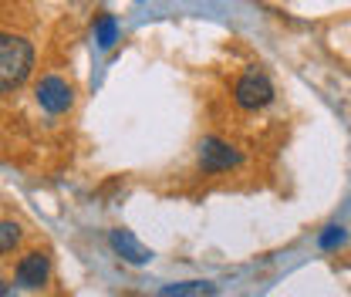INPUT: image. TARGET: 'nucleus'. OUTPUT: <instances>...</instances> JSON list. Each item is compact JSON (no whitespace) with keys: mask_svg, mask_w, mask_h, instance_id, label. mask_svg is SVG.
I'll return each instance as SVG.
<instances>
[{"mask_svg":"<svg viewBox=\"0 0 351 297\" xmlns=\"http://www.w3.org/2000/svg\"><path fill=\"white\" fill-rule=\"evenodd\" d=\"M243 163V156L226 145L223 139H203L199 142V169L203 172H230Z\"/></svg>","mask_w":351,"mask_h":297,"instance_id":"obj_3","label":"nucleus"},{"mask_svg":"<svg viewBox=\"0 0 351 297\" xmlns=\"http://www.w3.org/2000/svg\"><path fill=\"white\" fill-rule=\"evenodd\" d=\"M34 98H38V105H41L44 112H51V115H61V112H68V108H71V102H75V91H71V85H68L64 78H58V75H47L41 85L34 88Z\"/></svg>","mask_w":351,"mask_h":297,"instance_id":"obj_4","label":"nucleus"},{"mask_svg":"<svg viewBox=\"0 0 351 297\" xmlns=\"http://www.w3.org/2000/svg\"><path fill=\"white\" fill-rule=\"evenodd\" d=\"M233 98H237V105L240 108H247V112H257V108H267L270 102H274V85L267 82V75L261 71H250V75H243L237 88H233Z\"/></svg>","mask_w":351,"mask_h":297,"instance_id":"obj_2","label":"nucleus"},{"mask_svg":"<svg viewBox=\"0 0 351 297\" xmlns=\"http://www.w3.org/2000/svg\"><path fill=\"white\" fill-rule=\"evenodd\" d=\"M159 297H217V284L210 281H179V284H166Z\"/></svg>","mask_w":351,"mask_h":297,"instance_id":"obj_7","label":"nucleus"},{"mask_svg":"<svg viewBox=\"0 0 351 297\" xmlns=\"http://www.w3.org/2000/svg\"><path fill=\"white\" fill-rule=\"evenodd\" d=\"M21 237H24V230H21L17 223L3 219V223H0V254H10V250L21 243Z\"/></svg>","mask_w":351,"mask_h":297,"instance_id":"obj_9","label":"nucleus"},{"mask_svg":"<svg viewBox=\"0 0 351 297\" xmlns=\"http://www.w3.org/2000/svg\"><path fill=\"white\" fill-rule=\"evenodd\" d=\"M108 243H112V250L122 257L125 263H135V267H145L149 260H152V250L145 247V243H138V237L132 233V230H112L108 233Z\"/></svg>","mask_w":351,"mask_h":297,"instance_id":"obj_6","label":"nucleus"},{"mask_svg":"<svg viewBox=\"0 0 351 297\" xmlns=\"http://www.w3.org/2000/svg\"><path fill=\"white\" fill-rule=\"evenodd\" d=\"M0 297H17V291H14L7 281H0Z\"/></svg>","mask_w":351,"mask_h":297,"instance_id":"obj_11","label":"nucleus"},{"mask_svg":"<svg viewBox=\"0 0 351 297\" xmlns=\"http://www.w3.org/2000/svg\"><path fill=\"white\" fill-rule=\"evenodd\" d=\"M31 68H34V47H31V41L0 31V91L24 85Z\"/></svg>","mask_w":351,"mask_h":297,"instance_id":"obj_1","label":"nucleus"},{"mask_svg":"<svg viewBox=\"0 0 351 297\" xmlns=\"http://www.w3.org/2000/svg\"><path fill=\"white\" fill-rule=\"evenodd\" d=\"M47 277H51V260L41 250H31L27 257H21V263L14 270V281L24 291H41L44 284H47Z\"/></svg>","mask_w":351,"mask_h":297,"instance_id":"obj_5","label":"nucleus"},{"mask_svg":"<svg viewBox=\"0 0 351 297\" xmlns=\"http://www.w3.org/2000/svg\"><path fill=\"white\" fill-rule=\"evenodd\" d=\"M345 240H348V233H345L341 226H328V230L321 233V240H317V243H321V250H335V247H341Z\"/></svg>","mask_w":351,"mask_h":297,"instance_id":"obj_10","label":"nucleus"},{"mask_svg":"<svg viewBox=\"0 0 351 297\" xmlns=\"http://www.w3.org/2000/svg\"><path fill=\"white\" fill-rule=\"evenodd\" d=\"M95 41L101 44V47H112V44L119 41V24H115L112 14H101L95 21Z\"/></svg>","mask_w":351,"mask_h":297,"instance_id":"obj_8","label":"nucleus"}]
</instances>
